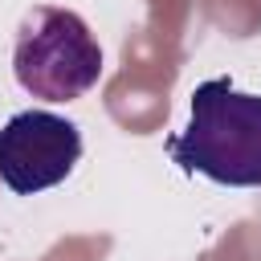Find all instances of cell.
Segmentation results:
<instances>
[{
    "instance_id": "7a4b0ae2",
    "label": "cell",
    "mask_w": 261,
    "mask_h": 261,
    "mask_svg": "<svg viewBox=\"0 0 261 261\" xmlns=\"http://www.w3.org/2000/svg\"><path fill=\"white\" fill-rule=\"evenodd\" d=\"M12 77L41 102H73L98 86L102 45L73 8L33 4L12 37Z\"/></svg>"
},
{
    "instance_id": "6da1fadb",
    "label": "cell",
    "mask_w": 261,
    "mask_h": 261,
    "mask_svg": "<svg viewBox=\"0 0 261 261\" xmlns=\"http://www.w3.org/2000/svg\"><path fill=\"white\" fill-rule=\"evenodd\" d=\"M171 163L220 188H261V94L208 77L192 90V114L167 139Z\"/></svg>"
},
{
    "instance_id": "3957f363",
    "label": "cell",
    "mask_w": 261,
    "mask_h": 261,
    "mask_svg": "<svg viewBox=\"0 0 261 261\" xmlns=\"http://www.w3.org/2000/svg\"><path fill=\"white\" fill-rule=\"evenodd\" d=\"M82 159L77 122L53 110H16L0 126V184L16 196H37L69 179Z\"/></svg>"
}]
</instances>
